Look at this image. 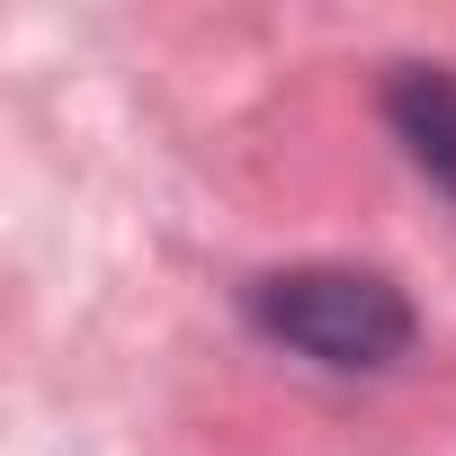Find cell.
<instances>
[{
  "mask_svg": "<svg viewBox=\"0 0 456 456\" xmlns=\"http://www.w3.org/2000/svg\"><path fill=\"white\" fill-rule=\"evenodd\" d=\"M242 314L251 331H269L278 349L331 367V376H385L411 358L420 340V314L411 296L385 278V269H358V260H296V269H269L242 287Z\"/></svg>",
  "mask_w": 456,
  "mask_h": 456,
  "instance_id": "obj_1",
  "label": "cell"
},
{
  "mask_svg": "<svg viewBox=\"0 0 456 456\" xmlns=\"http://www.w3.org/2000/svg\"><path fill=\"white\" fill-rule=\"evenodd\" d=\"M385 126L411 152V170L456 206V72L447 63H394L385 81Z\"/></svg>",
  "mask_w": 456,
  "mask_h": 456,
  "instance_id": "obj_2",
  "label": "cell"
}]
</instances>
